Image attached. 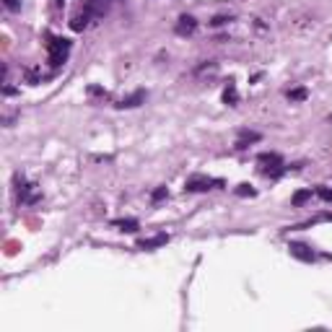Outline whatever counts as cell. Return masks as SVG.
<instances>
[{
    "instance_id": "4fadbf2b",
    "label": "cell",
    "mask_w": 332,
    "mask_h": 332,
    "mask_svg": "<svg viewBox=\"0 0 332 332\" xmlns=\"http://www.w3.org/2000/svg\"><path fill=\"white\" fill-rule=\"evenodd\" d=\"M115 226H120L122 231H137V220L127 218V220H115Z\"/></svg>"
},
{
    "instance_id": "8fae6325",
    "label": "cell",
    "mask_w": 332,
    "mask_h": 332,
    "mask_svg": "<svg viewBox=\"0 0 332 332\" xmlns=\"http://www.w3.org/2000/svg\"><path fill=\"white\" fill-rule=\"evenodd\" d=\"M89 18H91V16L83 11V16H75V18L70 21V29H73V32H83V29H86V23H89Z\"/></svg>"
},
{
    "instance_id": "7a4b0ae2",
    "label": "cell",
    "mask_w": 332,
    "mask_h": 332,
    "mask_svg": "<svg viewBox=\"0 0 332 332\" xmlns=\"http://www.w3.org/2000/svg\"><path fill=\"white\" fill-rule=\"evenodd\" d=\"M257 163L262 166V172H265L267 177H272V179H278V177L286 172V163H283V158H281L278 153H260V156H257Z\"/></svg>"
},
{
    "instance_id": "5b68a950",
    "label": "cell",
    "mask_w": 332,
    "mask_h": 332,
    "mask_svg": "<svg viewBox=\"0 0 332 332\" xmlns=\"http://www.w3.org/2000/svg\"><path fill=\"white\" fill-rule=\"evenodd\" d=\"M195 29H198V21L192 18V16H182L177 21V26H174V32L179 37H192V34H195Z\"/></svg>"
},
{
    "instance_id": "ffe728a7",
    "label": "cell",
    "mask_w": 332,
    "mask_h": 332,
    "mask_svg": "<svg viewBox=\"0 0 332 332\" xmlns=\"http://www.w3.org/2000/svg\"><path fill=\"white\" fill-rule=\"evenodd\" d=\"M231 21V16H215L213 21H210V26H224V23H229Z\"/></svg>"
},
{
    "instance_id": "5bb4252c",
    "label": "cell",
    "mask_w": 332,
    "mask_h": 332,
    "mask_svg": "<svg viewBox=\"0 0 332 332\" xmlns=\"http://www.w3.org/2000/svg\"><path fill=\"white\" fill-rule=\"evenodd\" d=\"M312 198V189H301V192H296L293 195V205H301V203H307Z\"/></svg>"
},
{
    "instance_id": "9a60e30c",
    "label": "cell",
    "mask_w": 332,
    "mask_h": 332,
    "mask_svg": "<svg viewBox=\"0 0 332 332\" xmlns=\"http://www.w3.org/2000/svg\"><path fill=\"white\" fill-rule=\"evenodd\" d=\"M288 99H291V101H303V99H307V89H293V91H288Z\"/></svg>"
},
{
    "instance_id": "2e32d148",
    "label": "cell",
    "mask_w": 332,
    "mask_h": 332,
    "mask_svg": "<svg viewBox=\"0 0 332 332\" xmlns=\"http://www.w3.org/2000/svg\"><path fill=\"white\" fill-rule=\"evenodd\" d=\"M236 195H241V198H255V189L252 187H249V184H239V189H236Z\"/></svg>"
},
{
    "instance_id": "d6986e66",
    "label": "cell",
    "mask_w": 332,
    "mask_h": 332,
    "mask_svg": "<svg viewBox=\"0 0 332 332\" xmlns=\"http://www.w3.org/2000/svg\"><path fill=\"white\" fill-rule=\"evenodd\" d=\"M163 198H169V192H166V187H158V189L153 192V203H158V200H163Z\"/></svg>"
},
{
    "instance_id": "52a82bcc",
    "label": "cell",
    "mask_w": 332,
    "mask_h": 332,
    "mask_svg": "<svg viewBox=\"0 0 332 332\" xmlns=\"http://www.w3.org/2000/svg\"><path fill=\"white\" fill-rule=\"evenodd\" d=\"M109 11V0H86V13L89 16H104Z\"/></svg>"
},
{
    "instance_id": "9c48e42d",
    "label": "cell",
    "mask_w": 332,
    "mask_h": 332,
    "mask_svg": "<svg viewBox=\"0 0 332 332\" xmlns=\"http://www.w3.org/2000/svg\"><path fill=\"white\" fill-rule=\"evenodd\" d=\"M143 101H146V91H135L132 96L122 99V101H120L117 106H120V109H132V106H141Z\"/></svg>"
},
{
    "instance_id": "7c38bea8",
    "label": "cell",
    "mask_w": 332,
    "mask_h": 332,
    "mask_svg": "<svg viewBox=\"0 0 332 332\" xmlns=\"http://www.w3.org/2000/svg\"><path fill=\"white\" fill-rule=\"evenodd\" d=\"M236 99H239L236 86H234V83H229V89L224 91V101H226V104H236Z\"/></svg>"
},
{
    "instance_id": "6da1fadb",
    "label": "cell",
    "mask_w": 332,
    "mask_h": 332,
    "mask_svg": "<svg viewBox=\"0 0 332 332\" xmlns=\"http://www.w3.org/2000/svg\"><path fill=\"white\" fill-rule=\"evenodd\" d=\"M47 49H49V65H52V68H60V65L68 60L70 42H68V39H63V37H49Z\"/></svg>"
},
{
    "instance_id": "e0dca14e",
    "label": "cell",
    "mask_w": 332,
    "mask_h": 332,
    "mask_svg": "<svg viewBox=\"0 0 332 332\" xmlns=\"http://www.w3.org/2000/svg\"><path fill=\"white\" fill-rule=\"evenodd\" d=\"M317 195H319L322 200H327V203H332V189H327V187H319V189H317Z\"/></svg>"
},
{
    "instance_id": "8992f818",
    "label": "cell",
    "mask_w": 332,
    "mask_h": 332,
    "mask_svg": "<svg viewBox=\"0 0 332 332\" xmlns=\"http://www.w3.org/2000/svg\"><path fill=\"white\" fill-rule=\"evenodd\" d=\"M166 241H169V234H156L151 239H141L137 241V249H156V246H163Z\"/></svg>"
},
{
    "instance_id": "3957f363",
    "label": "cell",
    "mask_w": 332,
    "mask_h": 332,
    "mask_svg": "<svg viewBox=\"0 0 332 332\" xmlns=\"http://www.w3.org/2000/svg\"><path fill=\"white\" fill-rule=\"evenodd\" d=\"M224 182L220 179H208V177H189L187 182H184V189L187 192H205V189H210V187H220Z\"/></svg>"
},
{
    "instance_id": "30bf717a",
    "label": "cell",
    "mask_w": 332,
    "mask_h": 332,
    "mask_svg": "<svg viewBox=\"0 0 332 332\" xmlns=\"http://www.w3.org/2000/svg\"><path fill=\"white\" fill-rule=\"evenodd\" d=\"M260 141V132H249V130H241L239 141H236V148H246V143H257Z\"/></svg>"
},
{
    "instance_id": "603a6c76",
    "label": "cell",
    "mask_w": 332,
    "mask_h": 332,
    "mask_svg": "<svg viewBox=\"0 0 332 332\" xmlns=\"http://www.w3.org/2000/svg\"><path fill=\"white\" fill-rule=\"evenodd\" d=\"M58 3H63V0H58Z\"/></svg>"
},
{
    "instance_id": "277c9868",
    "label": "cell",
    "mask_w": 332,
    "mask_h": 332,
    "mask_svg": "<svg viewBox=\"0 0 332 332\" xmlns=\"http://www.w3.org/2000/svg\"><path fill=\"white\" fill-rule=\"evenodd\" d=\"M288 249H291V255H293V257H298L301 262H314V252H312V246L301 244V241H291V244H288Z\"/></svg>"
},
{
    "instance_id": "ac0fdd59",
    "label": "cell",
    "mask_w": 332,
    "mask_h": 332,
    "mask_svg": "<svg viewBox=\"0 0 332 332\" xmlns=\"http://www.w3.org/2000/svg\"><path fill=\"white\" fill-rule=\"evenodd\" d=\"M215 68H218L215 63H208V65H200L195 73H198V75H203V73H215Z\"/></svg>"
},
{
    "instance_id": "ba28073f",
    "label": "cell",
    "mask_w": 332,
    "mask_h": 332,
    "mask_svg": "<svg viewBox=\"0 0 332 332\" xmlns=\"http://www.w3.org/2000/svg\"><path fill=\"white\" fill-rule=\"evenodd\" d=\"M32 187L34 184H26L23 179L18 182V198H21V203H37L39 200V195H37V192H32Z\"/></svg>"
},
{
    "instance_id": "7402d4cb",
    "label": "cell",
    "mask_w": 332,
    "mask_h": 332,
    "mask_svg": "<svg viewBox=\"0 0 332 332\" xmlns=\"http://www.w3.org/2000/svg\"><path fill=\"white\" fill-rule=\"evenodd\" d=\"M329 122H332V115H329Z\"/></svg>"
},
{
    "instance_id": "44dd1931",
    "label": "cell",
    "mask_w": 332,
    "mask_h": 332,
    "mask_svg": "<svg viewBox=\"0 0 332 332\" xmlns=\"http://www.w3.org/2000/svg\"><path fill=\"white\" fill-rule=\"evenodd\" d=\"M3 3H6L8 11H18L21 8V0H3Z\"/></svg>"
}]
</instances>
